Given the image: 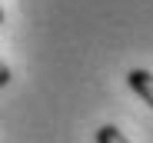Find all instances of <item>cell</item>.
Masks as SVG:
<instances>
[{"instance_id": "6da1fadb", "label": "cell", "mask_w": 153, "mask_h": 143, "mask_svg": "<svg viewBox=\"0 0 153 143\" xmlns=\"http://www.w3.org/2000/svg\"><path fill=\"white\" fill-rule=\"evenodd\" d=\"M126 83H130V90L137 93V97L153 110V73L150 70H140V67H133L130 73H126Z\"/></svg>"}, {"instance_id": "7a4b0ae2", "label": "cell", "mask_w": 153, "mask_h": 143, "mask_svg": "<svg viewBox=\"0 0 153 143\" xmlns=\"http://www.w3.org/2000/svg\"><path fill=\"white\" fill-rule=\"evenodd\" d=\"M97 143H130V140H126L113 123H103V127L97 130Z\"/></svg>"}, {"instance_id": "3957f363", "label": "cell", "mask_w": 153, "mask_h": 143, "mask_svg": "<svg viewBox=\"0 0 153 143\" xmlns=\"http://www.w3.org/2000/svg\"><path fill=\"white\" fill-rule=\"evenodd\" d=\"M10 80H13V77H10V67H7L4 60H0V87H7Z\"/></svg>"}, {"instance_id": "277c9868", "label": "cell", "mask_w": 153, "mask_h": 143, "mask_svg": "<svg viewBox=\"0 0 153 143\" xmlns=\"http://www.w3.org/2000/svg\"><path fill=\"white\" fill-rule=\"evenodd\" d=\"M0 23H4V4H0Z\"/></svg>"}]
</instances>
